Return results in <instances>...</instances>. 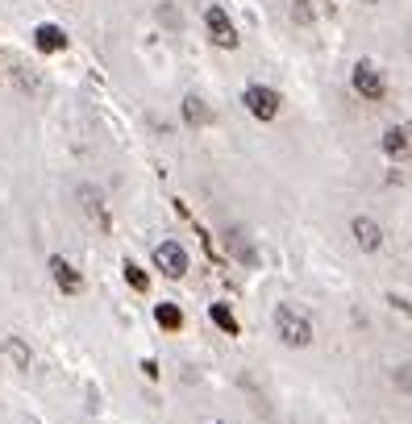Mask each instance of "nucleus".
<instances>
[{"label": "nucleus", "instance_id": "obj_11", "mask_svg": "<svg viewBox=\"0 0 412 424\" xmlns=\"http://www.w3.org/2000/svg\"><path fill=\"white\" fill-rule=\"evenodd\" d=\"M242 229H225V246H229V254H233V258L238 262H250V266H254V262H258V254H254V246H250V241H242Z\"/></svg>", "mask_w": 412, "mask_h": 424}, {"label": "nucleus", "instance_id": "obj_3", "mask_svg": "<svg viewBox=\"0 0 412 424\" xmlns=\"http://www.w3.org/2000/svg\"><path fill=\"white\" fill-rule=\"evenodd\" d=\"M242 104H246V113H250L254 121H263V125H267V121H275V117H279V108H283L279 92H275V88H267V84H250V88L242 92Z\"/></svg>", "mask_w": 412, "mask_h": 424}, {"label": "nucleus", "instance_id": "obj_19", "mask_svg": "<svg viewBox=\"0 0 412 424\" xmlns=\"http://www.w3.org/2000/svg\"><path fill=\"white\" fill-rule=\"evenodd\" d=\"M363 4H379V0H363Z\"/></svg>", "mask_w": 412, "mask_h": 424}, {"label": "nucleus", "instance_id": "obj_16", "mask_svg": "<svg viewBox=\"0 0 412 424\" xmlns=\"http://www.w3.org/2000/svg\"><path fill=\"white\" fill-rule=\"evenodd\" d=\"M4 353H9V358H13V362H17V366H29V350H25V341L21 337H9V341H4Z\"/></svg>", "mask_w": 412, "mask_h": 424}, {"label": "nucleus", "instance_id": "obj_1", "mask_svg": "<svg viewBox=\"0 0 412 424\" xmlns=\"http://www.w3.org/2000/svg\"><path fill=\"white\" fill-rule=\"evenodd\" d=\"M275 337L288 345V350H308L313 345V320L304 316V308H296V304H279L275 308Z\"/></svg>", "mask_w": 412, "mask_h": 424}, {"label": "nucleus", "instance_id": "obj_18", "mask_svg": "<svg viewBox=\"0 0 412 424\" xmlns=\"http://www.w3.org/2000/svg\"><path fill=\"white\" fill-rule=\"evenodd\" d=\"M159 17H163L167 25H179V17H175V9H171V0H163V4H159Z\"/></svg>", "mask_w": 412, "mask_h": 424}, {"label": "nucleus", "instance_id": "obj_7", "mask_svg": "<svg viewBox=\"0 0 412 424\" xmlns=\"http://www.w3.org/2000/svg\"><path fill=\"white\" fill-rule=\"evenodd\" d=\"M350 233H354V246H358L363 254H379V250H383V229H379V221H371V216H354V221H350Z\"/></svg>", "mask_w": 412, "mask_h": 424}, {"label": "nucleus", "instance_id": "obj_2", "mask_svg": "<svg viewBox=\"0 0 412 424\" xmlns=\"http://www.w3.org/2000/svg\"><path fill=\"white\" fill-rule=\"evenodd\" d=\"M350 88L363 96V100L379 104V100L388 96V79H383V71L375 67L371 59H358V63H354V71H350Z\"/></svg>", "mask_w": 412, "mask_h": 424}, {"label": "nucleus", "instance_id": "obj_9", "mask_svg": "<svg viewBox=\"0 0 412 424\" xmlns=\"http://www.w3.org/2000/svg\"><path fill=\"white\" fill-rule=\"evenodd\" d=\"M34 46L42 50V54H59V50H67V34H63L59 25L42 21L38 29H34Z\"/></svg>", "mask_w": 412, "mask_h": 424}, {"label": "nucleus", "instance_id": "obj_17", "mask_svg": "<svg viewBox=\"0 0 412 424\" xmlns=\"http://www.w3.org/2000/svg\"><path fill=\"white\" fill-rule=\"evenodd\" d=\"M396 387L404 391V395H412V366L404 362V366H396Z\"/></svg>", "mask_w": 412, "mask_h": 424}, {"label": "nucleus", "instance_id": "obj_8", "mask_svg": "<svg viewBox=\"0 0 412 424\" xmlns=\"http://www.w3.org/2000/svg\"><path fill=\"white\" fill-rule=\"evenodd\" d=\"M50 275H54V283H59V291H67V296H75V291L84 287L79 271H75V266L63 258V254H54V258H50Z\"/></svg>", "mask_w": 412, "mask_h": 424}, {"label": "nucleus", "instance_id": "obj_12", "mask_svg": "<svg viewBox=\"0 0 412 424\" xmlns=\"http://www.w3.org/2000/svg\"><path fill=\"white\" fill-rule=\"evenodd\" d=\"M154 325L159 329H167V333H175V329H184V308L179 304H154Z\"/></svg>", "mask_w": 412, "mask_h": 424}, {"label": "nucleus", "instance_id": "obj_5", "mask_svg": "<svg viewBox=\"0 0 412 424\" xmlns=\"http://www.w3.org/2000/svg\"><path fill=\"white\" fill-rule=\"evenodd\" d=\"M154 266L167 275V279H184L188 275V250L179 241H159L154 246Z\"/></svg>", "mask_w": 412, "mask_h": 424}, {"label": "nucleus", "instance_id": "obj_6", "mask_svg": "<svg viewBox=\"0 0 412 424\" xmlns=\"http://www.w3.org/2000/svg\"><path fill=\"white\" fill-rule=\"evenodd\" d=\"M379 150L388 154L391 163L412 158V129H408V125H388V129H383V138H379Z\"/></svg>", "mask_w": 412, "mask_h": 424}, {"label": "nucleus", "instance_id": "obj_13", "mask_svg": "<svg viewBox=\"0 0 412 424\" xmlns=\"http://www.w3.org/2000/svg\"><path fill=\"white\" fill-rule=\"evenodd\" d=\"M208 320H213L225 337H238V333H242V325H238V316L229 312V304H208Z\"/></svg>", "mask_w": 412, "mask_h": 424}, {"label": "nucleus", "instance_id": "obj_15", "mask_svg": "<svg viewBox=\"0 0 412 424\" xmlns=\"http://www.w3.org/2000/svg\"><path fill=\"white\" fill-rule=\"evenodd\" d=\"M121 271H125V283H129V287H134L138 296H146V291H150V279H146V271L138 266V262H129V258H125Z\"/></svg>", "mask_w": 412, "mask_h": 424}, {"label": "nucleus", "instance_id": "obj_14", "mask_svg": "<svg viewBox=\"0 0 412 424\" xmlns=\"http://www.w3.org/2000/svg\"><path fill=\"white\" fill-rule=\"evenodd\" d=\"M79 200H84V208H88V216L92 221H100L104 229H109V216H104V204H100V196L92 188H79Z\"/></svg>", "mask_w": 412, "mask_h": 424}, {"label": "nucleus", "instance_id": "obj_4", "mask_svg": "<svg viewBox=\"0 0 412 424\" xmlns=\"http://www.w3.org/2000/svg\"><path fill=\"white\" fill-rule=\"evenodd\" d=\"M204 29H208V38H213V46H221V50H238V25L229 21V13L221 9V4H208L204 9Z\"/></svg>", "mask_w": 412, "mask_h": 424}, {"label": "nucleus", "instance_id": "obj_20", "mask_svg": "<svg viewBox=\"0 0 412 424\" xmlns=\"http://www.w3.org/2000/svg\"><path fill=\"white\" fill-rule=\"evenodd\" d=\"M217 424H225V420H217Z\"/></svg>", "mask_w": 412, "mask_h": 424}, {"label": "nucleus", "instance_id": "obj_10", "mask_svg": "<svg viewBox=\"0 0 412 424\" xmlns=\"http://www.w3.org/2000/svg\"><path fill=\"white\" fill-rule=\"evenodd\" d=\"M179 108H184V121H188V125H192V129H204V125H208V121H213V108H208V104H204V100H200V96H184V104H179Z\"/></svg>", "mask_w": 412, "mask_h": 424}]
</instances>
